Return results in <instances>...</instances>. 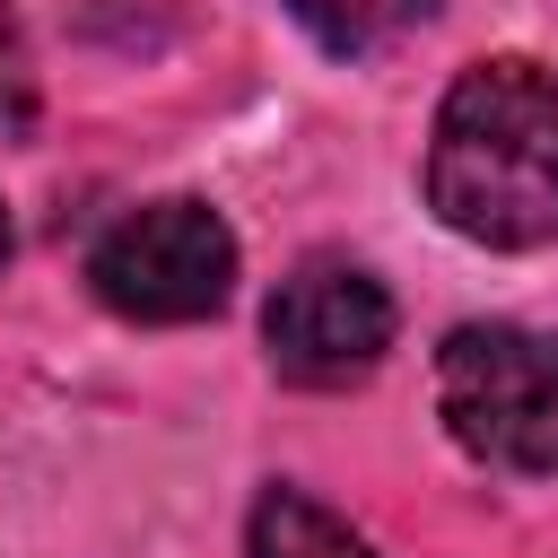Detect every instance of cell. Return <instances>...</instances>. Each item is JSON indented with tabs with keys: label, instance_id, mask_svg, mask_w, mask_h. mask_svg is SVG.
<instances>
[{
	"label": "cell",
	"instance_id": "obj_2",
	"mask_svg": "<svg viewBox=\"0 0 558 558\" xmlns=\"http://www.w3.org/2000/svg\"><path fill=\"white\" fill-rule=\"evenodd\" d=\"M436 410L497 471H558V331L471 323L436 357Z\"/></svg>",
	"mask_w": 558,
	"mask_h": 558
},
{
	"label": "cell",
	"instance_id": "obj_5",
	"mask_svg": "<svg viewBox=\"0 0 558 558\" xmlns=\"http://www.w3.org/2000/svg\"><path fill=\"white\" fill-rule=\"evenodd\" d=\"M253 558H375L331 506H314L305 488H270L253 506Z\"/></svg>",
	"mask_w": 558,
	"mask_h": 558
},
{
	"label": "cell",
	"instance_id": "obj_3",
	"mask_svg": "<svg viewBox=\"0 0 558 558\" xmlns=\"http://www.w3.org/2000/svg\"><path fill=\"white\" fill-rule=\"evenodd\" d=\"M87 279L122 323H201L227 305L235 235L209 201H148L96 235Z\"/></svg>",
	"mask_w": 558,
	"mask_h": 558
},
{
	"label": "cell",
	"instance_id": "obj_1",
	"mask_svg": "<svg viewBox=\"0 0 558 558\" xmlns=\"http://www.w3.org/2000/svg\"><path fill=\"white\" fill-rule=\"evenodd\" d=\"M427 201L471 244L558 235V78L541 61H480L453 78L427 140Z\"/></svg>",
	"mask_w": 558,
	"mask_h": 558
},
{
	"label": "cell",
	"instance_id": "obj_7",
	"mask_svg": "<svg viewBox=\"0 0 558 558\" xmlns=\"http://www.w3.org/2000/svg\"><path fill=\"white\" fill-rule=\"evenodd\" d=\"M26 122H35V61H26L17 0H0V140H17Z\"/></svg>",
	"mask_w": 558,
	"mask_h": 558
},
{
	"label": "cell",
	"instance_id": "obj_6",
	"mask_svg": "<svg viewBox=\"0 0 558 558\" xmlns=\"http://www.w3.org/2000/svg\"><path fill=\"white\" fill-rule=\"evenodd\" d=\"M305 17V35L323 52H375L392 35H410L418 17H436V0H288Z\"/></svg>",
	"mask_w": 558,
	"mask_h": 558
},
{
	"label": "cell",
	"instance_id": "obj_4",
	"mask_svg": "<svg viewBox=\"0 0 558 558\" xmlns=\"http://www.w3.org/2000/svg\"><path fill=\"white\" fill-rule=\"evenodd\" d=\"M262 340H270V366L288 384H357L375 375V357L392 349V296L357 270V262H305L279 279L270 314H262Z\"/></svg>",
	"mask_w": 558,
	"mask_h": 558
},
{
	"label": "cell",
	"instance_id": "obj_8",
	"mask_svg": "<svg viewBox=\"0 0 558 558\" xmlns=\"http://www.w3.org/2000/svg\"><path fill=\"white\" fill-rule=\"evenodd\" d=\"M0 262H9V218H0Z\"/></svg>",
	"mask_w": 558,
	"mask_h": 558
}]
</instances>
